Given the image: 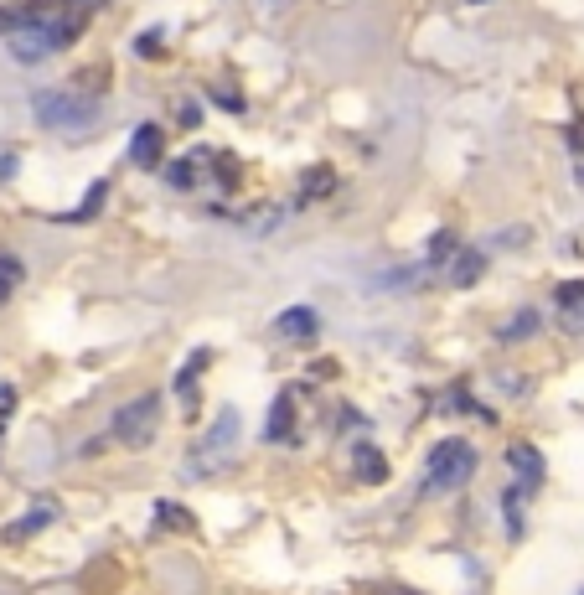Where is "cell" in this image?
Returning <instances> with one entry per match:
<instances>
[{
	"label": "cell",
	"mask_w": 584,
	"mask_h": 595,
	"mask_svg": "<svg viewBox=\"0 0 584 595\" xmlns=\"http://www.w3.org/2000/svg\"><path fill=\"white\" fill-rule=\"evenodd\" d=\"M32 114L42 130H57V135H83L99 125V109L94 99L73 94V88H42V94L32 99Z\"/></svg>",
	"instance_id": "6da1fadb"
},
{
	"label": "cell",
	"mask_w": 584,
	"mask_h": 595,
	"mask_svg": "<svg viewBox=\"0 0 584 595\" xmlns=\"http://www.w3.org/2000/svg\"><path fill=\"white\" fill-rule=\"evenodd\" d=\"M476 476V445L471 440H440L429 451V466H424V497H440V492H455Z\"/></svg>",
	"instance_id": "7a4b0ae2"
},
{
	"label": "cell",
	"mask_w": 584,
	"mask_h": 595,
	"mask_svg": "<svg viewBox=\"0 0 584 595\" xmlns=\"http://www.w3.org/2000/svg\"><path fill=\"white\" fill-rule=\"evenodd\" d=\"M233 461H238V409H218L212 430L192 445L187 471H192V476H223Z\"/></svg>",
	"instance_id": "3957f363"
},
{
	"label": "cell",
	"mask_w": 584,
	"mask_h": 595,
	"mask_svg": "<svg viewBox=\"0 0 584 595\" xmlns=\"http://www.w3.org/2000/svg\"><path fill=\"white\" fill-rule=\"evenodd\" d=\"M156 425H161V394H140V399H130L114 414V440L140 451V445L156 440Z\"/></svg>",
	"instance_id": "277c9868"
},
{
	"label": "cell",
	"mask_w": 584,
	"mask_h": 595,
	"mask_svg": "<svg viewBox=\"0 0 584 595\" xmlns=\"http://www.w3.org/2000/svg\"><path fill=\"white\" fill-rule=\"evenodd\" d=\"M352 476H357V482H367V487H383L388 482V456L378 451L373 440H357L352 445Z\"/></svg>",
	"instance_id": "5b68a950"
},
{
	"label": "cell",
	"mask_w": 584,
	"mask_h": 595,
	"mask_svg": "<svg viewBox=\"0 0 584 595\" xmlns=\"http://www.w3.org/2000/svg\"><path fill=\"white\" fill-rule=\"evenodd\" d=\"M264 440H269V445H290V440H295V394H290V389H285V394H274Z\"/></svg>",
	"instance_id": "8992f818"
},
{
	"label": "cell",
	"mask_w": 584,
	"mask_h": 595,
	"mask_svg": "<svg viewBox=\"0 0 584 595\" xmlns=\"http://www.w3.org/2000/svg\"><path fill=\"white\" fill-rule=\"evenodd\" d=\"M507 466H512V476H517L522 487L538 492V482H543V456H538V445H528V440L507 445Z\"/></svg>",
	"instance_id": "52a82bcc"
},
{
	"label": "cell",
	"mask_w": 584,
	"mask_h": 595,
	"mask_svg": "<svg viewBox=\"0 0 584 595\" xmlns=\"http://www.w3.org/2000/svg\"><path fill=\"white\" fill-rule=\"evenodd\" d=\"M481 275H486V254H481V249H460V254L445 264V280H450L455 290H471Z\"/></svg>",
	"instance_id": "ba28073f"
},
{
	"label": "cell",
	"mask_w": 584,
	"mask_h": 595,
	"mask_svg": "<svg viewBox=\"0 0 584 595\" xmlns=\"http://www.w3.org/2000/svg\"><path fill=\"white\" fill-rule=\"evenodd\" d=\"M316 332H321V321H316L311 306H290V311H280V337H290V342H316Z\"/></svg>",
	"instance_id": "9c48e42d"
},
{
	"label": "cell",
	"mask_w": 584,
	"mask_h": 595,
	"mask_svg": "<svg viewBox=\"0 0 584 595\" xmlns=\"http://www.w3.org/2000/svg\"><path fill=\"white\" fill-rule=\"evenodd\" d=\"M161 151H166V135H161V125H140V130H135V140H130V156H135V166H161Z\"/></svg>",
	"instance_id": "30bf717a"
},
{
	"label": "cell",
	"mask_w": 584,
	"mask_h": 595,
	"mask_svg": "<svg viewBox=\"0 0 584 595\" xmlns=\"http://www.w3.org/2000/svg\"><path fill=\"white\" fill-rule=\"evenodd\" d=\"M528 492H533V487H522V482H512V487L502 492V513H507V533H512V539H522V528H528V513H522Z\"/></svg>",
	"instance_id": "8fae6325"
},
{
	"label": "cell",
	"mask_w": 584,
	"mask_h": 595,
	"mask_svg": "<svg viewBox=\"0 0 584 595\" xmlns=\"http://www.w3.org/2000/svg\"><path fill=\"white\" fill-rule=\"evenodd\" d=\"M336 187V176H331V166H311L300 176V202H321L326 192Z\"/></svg>",
	"instance_id": "7c38bea8"
},
{
	"label": "cell",
	"mask_w": 584,
	"mask_h": 595,
	"mask_svg": "<svg viewBox=\"0 0 584 595\" xmlns=\"http://www.w3.org/2000/svg\"><path fill=\"white\" fill-rule=\"evenodd\" d=\"M280 223H285V207H254V213H243V228H249L254 238H269Z\"/></svg>",
	"instance_id": "4fadbf2b"
},
{
	"label": "cell",
	"mask_w": 584,
	"mask_h": 595,
	"mask_svg": "<svg viewBox=\"0 0 584 595\" xmlns=\"http://www.w3.org/2000/svg\"><path fill=\"white\" fill-rule=\"evenodd\" d=\"M52 518H57V508H52V502H37V508L26 513V518H21V523H16V528L6 533V539H32V533H42V528H47Z\"/></svg>",
	"instance_id": "5bb4252c"
},
{
	"label": "cell",
	"mask_w": 584,
	"mask_h": 595,
	"mask_svg": "<svg viewBox=\"0 0 584 595\" xmlns=\"http://www.w3.org/2000/svg\"><path fill=\"white\" fill-rule=\"evenodd\" d=\"M559 306L569 311V326H574V332H584V280L559 285Z\"/></svg>",
	"instance_id": "9a60e30c"
},
{
	"label": "cell",
	"mask_w": 584,
	"mask_h": 595,
	"mask_svg": "<svg viewBox=\"0 0 584 595\" xmlns=\"http://www.w3.org/2000/svg\"><path fill=\"white\" fill-rule=\"evenodd\" d=\"M156 523H161V528H171V533H187V528H197L192 508H181V502H156Z\"/></svg>",
	"instance_id": "2e32d148"
},
{
	"label": "cell",
	"mask_w": 584,
	"mask_h": 595,
	"mask_svg": "<svg viewBox=\"0 0 584 595\" xmlns=\"http://www.w3.org/2000/svg\"><path fill=\"white\" fill-rule=\"evenodd\" d=\"M207 363H212V352H207V347H197V352L187 357V368L176 373V394H192V383H197V373H202Z\"/></svg>",
	"instance_id": "e0dca14e"
},
{
	"label": "cell",
	"mask_w": 584,
	"mask_h": 595,
	"mask_svg": "<svg viewBox=\"0 0 584 595\" xmlns=\"http://www.w3.org/2000/svg\"><path fill=\"white\" fill-rule=\"evenodd\" d=\"M533 332H538V311H517L497 337H502V342H522V337H533Z\"/></svg>",
	"instance_id": "ac0fdd59"
},
{
	"label": "cell",
	"mask_w": 584,
	"mask_h": 595,
	"mask_svg": "<svg viewBox=\"0 0 584 595\" xmlns=\"http://www.w3.org/2000/svg\"><path fill=\"white\" fill-rule=\"evenodd\" d=\"M16 285H21V259L16 254H0V306L16 295Z\"/></svg>",
	"instance_id": "d6986e66"
},
{
	"label": "cell",
	"mask_w": 584,
	"mask_h": 595,
	"mask_svg": "<svg viewBox=\"0 0 584 595\" xmlns=\"http://www.w3.org/2000/svg\"><path fill=\"white\" fill-rule=\"evenodd\" d=\"M455 254H460V238H455L450 228H440V233H435V244H429V264H450Z\"/></svg>",
	"instance_id": "ffe728a7"
},
{
	"label": "cell",
	"mask_w": 584,
	"mask_h": 595,
	"mask_svg": "<svg viewBox=\"0 0 584 595\" xmlns=\"http://www.w3.org/2000/svg\"><path fill=\"white\" fill-rule=\"evenodd\" d=\"M104 192H109L104 182H94V187H88V202L78 207V213H73V218H94V213H99V207H104Z\"/></svg>",
	"instance_id": "44dd1931"
},
{
	"label": "cell",
	"mask_w": 584,
	"mask_h": 595,
	"mask_svg": "<svg viewBox=\"0 0 584 595\" xmlns=\"http://www.w3.org/2000/svg\"><path fill=\"white\" fill-rule=\"evenodd\" d=\"M11 404H16V389H11V383H0V420L11 414Z\"/></svg>",
	"instance_id": "7402d4cb"
},
{
	"label": "cell",
	"mask_w": 584,
	"mask_h": 595,
	"mask_svg": "<svg viewBox=\"0 0 584 595\" xmlns=\"http://www.w3.org/2000/svg\"><path fill=\"white\" fill-rule=\"evenodd\" d=\"M579 187H584V166H579Z\"/></svg>",
	"instance_id": "603a6c76"
},
{
	"label": "cell",
	"mask_w": 584,
	"mask_h": 595,
	"mask_svg": "<svg viewBox=\"0 0 584 595\" xmlns=\"http://www.w3.org/2000/svg\"><path fill=\"white\" fill-rule=\"evenodd\" d=\"M476 6H486V0H476Z\"/></svg>",
	"instance_id": "cb8c5ba5"
},
{
	"label": "cell",
	"mask_w": 584,
	"mask_h": 595,
	"mask_svg": "<svg viewBox=\"0 0 584 595\" xmlns=\"http://www.w3.org/2000/svg\"><path fill=\"white\" fill-rule=\"evenodd\" d=\"M579 595H584V590H579Z\"/></svg>",
	"instance_id": "d4e9b609"
}]
</instances>
